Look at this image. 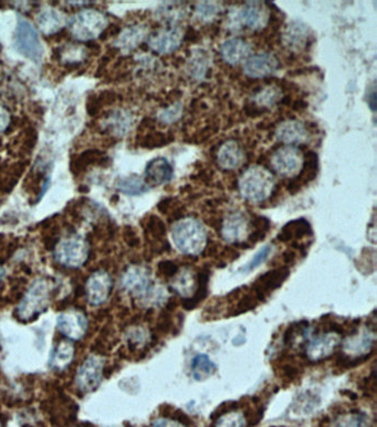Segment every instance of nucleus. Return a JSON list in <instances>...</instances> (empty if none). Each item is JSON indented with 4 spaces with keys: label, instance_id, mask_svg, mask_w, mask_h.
<instances>
[{
    "label": "nucleus",
    "instance_id": "1a4fd4ad",
    "mask_svg": "<svg viewBox=\"0 0 377 427\" xmlns=\"http://www.w3.org/2000/svg\"><path fill=\"white\" fill-rule=\"evenodd\" d=\"M303 155L301 151L293 145H288L273 153L271 166L281 176H293L301 171Z\"/></svg>",
    "mask_w": 377,
    "mask_h": 427
},
{
    "label": "nucleus",
    "instance_id": "49530a36",
    "mask_svg": "<svg viewBox=\"0 0 377 427\" xmlns=\"http://www.w3.org/2000/svg\"><path fill=\"white\" fill-rule=\"evenodd\" d=\"M152 427H185V425L178 422L176 420H170V418H158L153 423Z\"/></svg>",
    "mask_w": 377,
    "mask_h": 427
},
{
    "label": "nucleus",
    "instance_id": "4c0bfd02",
    "mask_svg": "<svg viewBox=\"0 0 377 427\" xmlns=\"http://www.w3.org/2000/svg\"><path fill=\"white\" fill-rule=\"evenodd\" d=\"M195 57L196 58H194V60L190 63V75H192V77L200 79V77L205 75L206 70H207L206 55H202V53H200V55H196Z\"/></svg>",
    "mask_w": 377,
    "mask_h": 427
},
{
    "label": "nucleus",
    "instance_id": "a878e982",
    "mask_svg": "<svg viewBox=\"0 0 377 427\" xmlns=\"http://www.w3.org/2000/svg\"><path fill=\"white\" fill-rule=\"evenodd\" d=\"M217 367L205 355H198L192 362V372L194 379L197 381L207 380L208 377L215 374Z\"/></svg>",
    "mask_w": 377,
    "mask_h": 427
},
{
    "label": "nucleus",
    "instance_id": "ea45409f",
    "mask_svg": "<svg viewBox=\"0 0 377 427\" xmlns=\"http://www.w3.org/2000/svg\"><path fill=\"white\" fill-rule=\"evenodd\" d=\"M333 427H366V423L360 415H345Z\"/></svg>",
    "mask_w": 377,
    "mask_h": 427
},
{
    "label": "nucleus",
    "instance_id": "4468645a",
    "mask_svg": "<svg viewBox=\"0 0 377 427\" xmlns=\"http://www.w3.org/2000/svg\"><path fill=\"white\" fill-rule=\"evenodd\" d=\"M339 343H340V337L337 333H329L317 335L307 345V357L315 362L325 360L332 355Z\"/></svg>",
    "mask_w": 377,
    "mask_h": 427
},
{
    "label": "nucleus",
    "instance_id": "f3484780",
    "mask_svg": "<svg viewBox=\"0 0 377 427\" xmlns=\"http://www.w3.org/2000/svg\"><path fill=\"white\" fill-rule=\"evenodd\" d=\"M319 171V158L315 152H307L303 158V164L301 171H300L299 176L293 178L288 185V190L291 194H295L299 192L301 186L305 185L307 183L312 182L317 175Z\"/></svg>",
    "mask_w": 377,
    "mask_h": 427
},
{
    "label": "nucleus",
    "instance_id": "6e6552de",
    "mask_svg": "<svg viewBox=\"0 0 377 427\" xmlns=\"http://www.w3.org/2000/svg\"><path fill=\"white\" fill-rule=\"evenodd\" d=\"M104 373V361L100 357L91 355L79 367L75 384L83 393H90L98 389Z\"/></svg>",
    "mask_w": 377,
    "mask_h": 427
},
{
    "label": "nucleus",
    "instance_id": "a211bd4d",
    "mask_svg": "<svg viewBox=\"0 0 377 427\" xmlns=\"http://www.w3.org/2000/svg\"><path fill=\"white\" fill-rule=\"evenodd\" d=\"M173 173L172 165L166 158H156L146 165L145 182L148 186L162 185L172 180Z\"/></svg>",
    "mask_w": 377,
    "mask_h": 427
},
{
    "label": "nucleus",
    "instance_id": "72a5a7b5",
    "mask_svg": "<svg viewBox=\"0 0 377 427\" xmlns=\"http://www.w3.org/2000/svg\"><path fill=\"white\" fill-rule=\"evenodd\" d=\"M101 158H102V153H101L100 151H87V152L82 153L80 156L75 158L72 165L73 170H75V172L84 171L85 168H88L89 165H92L93 163L100 160Z\"/></svg>",
    "mask_w": 377,
    "mask_h": 427
},
{
    "label": "nucleus",
    "instance_id": "c9c22d12",
    "mask_svg": "<svg viewBox=\"0 0 377 427\" xmlns=\"http://www.w3.org/2000/svg\"><path fill=\"white\" fill-rule=\"evenodd\" d=\"M182 113V105L180 102L172 104L168 108L164 109L162 112L158 114V119L162 122L166 123V124H170V123L176 122L180 120Z\"/></svg>",
    "mask_w": 377,
    "mask_h": 427
},
{
    "label": "nucleus",
    "instance_id": "aec40b11",
    "mask_svg": "<svg viewBox=\"0 0 377 427\" xmlns=\"http://www.w3.org/2000/svg\"><path fill=\"white\" fill-rule=\"evenodd\" d=\"M278 141L285 144H301L307 139V131L305 125L299 121H285L275 130Z\"/></svg>",
    "mask_w": 377,
    "mask_h": 427
},
{
    "label": "nucleus",
    "instance_id": "58836bf2",
    "mask_svg": "<svg viewBox=\"0 0 377 427\" xmlns=\"http://www.w3.org/2000/svg\"><path fill=\"white\" fill-rule=\"evenodd\" d=\"M84 57V47L80 45H67V50L62 53V61L65 63H75L82 61Z\"/></svg>",
    "mask_w": 377,
    "mask_h": 427
},
{
    "label": "nucleus",
    "instance_id": "f8f14e48",
    "mask_svg": "<svg viewBox=\"0 0 377 427\" xmlns=\"http://www.w3.org/2000/svg\"><path fill=\"white\" fill-rule=\"evenodd\" d=\"M287 267L277 268L260 276L253 285V293L259 301H263L273 290L278 289L289 277Z\"/></svg>",
    "mask_w": 377,
    "mask_h": 427
},
{
    "label": "nucleus",
    "instance_id": "7c9ffc66",
    "mask_svg": "<svg viewBox=\"0 0 377 427\" xmlns=\"http://www.w3.org/2000/svg\"><path fill=\"white\" fill-rule=\"evenodd\" d=\"M144 37V29L138 26L128 28L123 31L122 35L119 37V40L115 43L120 49L124 50H132Z\"/></svg>",
    "mask_w": 377,
    "mask_h": 427
},
{
    "label": "nucleus",
    "instance_id": "393cba45",
    "mask_svg": "<svg viewBox=\"0 0 377 427\" xmlns=\"http://www.w3.org/2000/svg\"><path fill=\"white\" fill-rule=\"evenodd\" d=\"M75 357V347L67 341H61L55 347V353L53 355L50 361V367L53 370L65 371Z\"/></svg>",
    "mask_w": 377,
    "mask_h": 427
},
{
    "label": "nucleus",
    "instance_id": "423d86ee",
    "mask_svg": "<svg viewBox=\"0 0 377 427\" xmlns=\"http://www.w3.org/2000/svg\"><path fill=\"white\" fill-rule=\"evenodd\" d=\"M55 259L60 265L80 268L89 258V244L79 235L67 236L55 246Z\"/></svg>",
    "mask_w": 377,
    "mask_h": 427
},
{
    "label": "nucleus",
    "instance_id": "473e14b6",
    "mask_svg": "<svg viewBox=\"0 0 377 427\" xmlns=\"http://www.w3.org/2000/svg\"><path fill=\"white\" fill-rule=\"evenodd\" d=\"M246 418L244 415L235 411L222 413L216 422L215 427H245Z\"/></svg>",
    "mask_w": 377,
    "mask_h": 427
},
{
    "label": "nucleus",
    "instance_id": "412c9836",
    "mask_svg": "<svg viewBox=\"0 0 377 427\" xmlns=\"http://www.w3.org/2000/svg\"><path fill=\"white\" fill-rule=\"evenodd\" d=\"M38 28L41 33L45 35H53V33L60 31L65 26V18L60 11H57L55 8L43 7L37 17H35Z\"/></svg>",
    "mask_w": 377,
    "mask_h": 427
},
{
    "label": "nucleus",
    "instance_id": "39448f33",
    "mask_svg": "<svg viewBox=\"0 0 377 427\" xmlns=\"http://www.w3.org/2000/svg\"><path fill=\"white\" fill-rule=\"evenodd\" d=\"M108 26V19L102 13L93 9L80 11L70 21L71 35L81 41L94 40L100 37Z\"/></svg>",
    "mask_w": 377,
    "mask_h": 427
},
{
    "label": "nucleus",
    "instance_id": "2f4dec72",
    "mask_svg": "<svg viewBox=\"0 0 377 427\" xmlns=\"http://www.w3.org/2000/svg\"><path fill=\"white\" fill-rule=\"evenodd\" d=\"M280 101H281V93L275 87L263 89L255 97L256 104L259 105L261 108L263 107V108H270Z\"/></svg>",
    "mask_w": 377,
    "mask_h": 427
},
{
    "label": "nucleus",
    "instance_id": "f257e3e1",
    "mask_svg": "<svg viewBox=\"0 0 377 427\" xmlns=\"http://www.w3.org/2000/svg\"><path fill=\"white\" fill-rule=\"evenodd\" d=\"M172 236L176 248L185 255H200L207 245L205 228L194 218H184L176 222L173 226Z\"/></svg>",
    "mask_w": 377,
    "mask_h": 427
},
{
    "label": "nucleus",
    "instance_id": "603ef678",
    "mask_svg": "<svg viewBox=\"0 0 377 427\" xmlns=\"http://www.w3.org/2000/svg\"><path fill=\"white\" fill-rule=\"evenodd\" d=\"M307 104H305V102H303V101H295V105H293V109H295V111H301L303 110V109L307 108Z\"/></svg>",
    "mask_w": 377,
    "mask_h": 427
},
{
    "label": "nucleus",
    "instance_id": "864d4df0",
    "mask_svg": "<svg viewBox=\"0 0 377 427\" xmlns=\"http://www.w3.org/2000/svg\"><path fill=\"white\" fill-rule=\"evenodd\" d=\"M4 276V269L3 267H0V280H1V278H3Z\"/></svg>",
    "mask_w": 377,
    "mask_h": 427
},
{
    "label": "nucleus",
    "instance_id": "b1692460",
    "mask_svg": "<svg viewBox=\"0 0 377 427\" xmlns=\"http://www.w3.org/2000/svg\"><path fill=\"white\" fill-rule=\"evenodd\" d=\"M309 235H312L310 224L305 218H300L285 224L277 238L280 242H285L293 239H301L305 236Z\"/></svg>",
    "mask_w": 377,
    "mask_h": 427
},
{
    "label": "nucleus",
    "instance_id": "c85d7f7f",
    "mask_svg": "<svg viewBox=\"0 0 377 427\" xmlns=\"http://www.w3.org/2000/svg\"><path fill=\"white\" fill-rule=\"evenodd\" d=\"M145 232L150 235L154 242H158V245L168 246V242L165 240L166 237V226L160 220V217L155 215L148 216L146 222H145Z\"/></svg>",
    "mask_w": 377,
    "mask_h": 427
},
{
    "label": "nucleus",
    "instance_id": "c03bdc74",
    "mask_svg": "<svg viewBox=\"0 0 377 427\" xmlns=\"http://www.w3.org/2000/svg\"><path fill=\"white\" fill-rule=\"evenodd\" d=\"M251 225L255 228V230H260V232H263L267 234L268 230L270 229V226H271V222L268 220L267 217H263V216H257L255 217V220L251 222Z\"/></svg>",
    "mask_w": 377,
    "mask_h": 427
},
{
    "label": "nucleus",
    "instance_id": "09e8293b",
    "mask_svg": "<svg viewBox=\"0 0 377 427\" xmlns=\"http://www.w3.org/2000/svg\"><path fill=\"white\" fill-rule=\"evenodd\" d=\"M124 237L126 242H128V245L131 247H136L140 244V240H138V236H136L132 228H128V230H125Z\"/></svg>",
    "mask_w": 377,
    "mask_h": 427
},
{
    "label": "nucleus",
    "instance_id": "0eeeda50",
    "mask_svg": "<svg viewBox=\"0 0 377 427\" xmlns=\"http://www.w3.org/2000/svg\"><path fill=\"white\" fill-rule=\"evenodd\" d=\"M122 287L126 291L140 298L143 301H156L160 299L162 293L156 295L155 289L153 287L150 273L146 268L132 266L123 274Z\"/></svg>",
    "mask_w": 377,
    "mask_h": 427
},
{
    "label": "nucleus",
    "instance_id": "7ed1b4c3",
    "mask_svg": "<svg viewBox=\"0 0 377 427\" xmlns=\"http://www.w3.org/2000/svg\"><path fill=\"white\" fill-rule=\"evenodd\" d=\"M53 283L45 278L35 280L21 305L18 306V318L23 323H33L41 313L47 311L53 293Z\"/></svg>",
    "mask_w": 377,
    "mask_h": 427
},
{
    "label": "nucleus",
    "instance_id": "de8ad7c7",
    "mask_svg": "<svg viewBox=\"0 0 377 427\" xmlns=\"http://www.w3.org/2000/svg\"><path fill=\"white\" fill-rule=\"evenodd\" d=\"M11 123V114L0 105V132H4Z\"/></svg>",
    "mask_w": 377,
    "mask_h": 427
},
{
    "label": "nucleus",
    "instance_id": "2eb2a0df",
    "mask_svg": "<svg viewBox=\"0 0 377 427\" xmlns=\"http://www.w3.org/2000/svg\"><path fill=\"white\" fill-rule=\"evenodd\" d=\"M278 67H279V61L275 55L269 53H263L248 58L244 71L248 77H265L275 73Z\"/></svg>",
    "mask_w": 377,
    "mask_h": 427
},
{
    "label": "nucleus",
    "instance_id": "8fccbe9b",
    "mask_svg": "<svg viewBox=\"0 0 377 427\" xmlns=\"http://www.w3.org/2000/svg\"><path fill=\"white\" fill-rule=\"evenodd\" d=\"M184 39L187 41H192V43H195V41L198 40V33L194 29V28L190 27L188 28L187 33H186L185 37Z\"/></svg>",
    "mask_w": 377,
    "mask_h": 427
},
{
    "label": "nucleus",
    "instance_id": "6ab92c4d",
    "mask_svg": "<svg viewBox=\"0 0 377 427\" xmlns=\"http://www.w3.org/2000/svg\"><path fill=\"white\" fill-rule=\"evenodd\" d=\"M238 21L251 31H259L265 27L268 21V13L261 3H248L238 13Z\"/></svg>",
    "mask_w": 377,
    "mask_h": 427
},
{
    "label": "nucleus",
    "instance_id": "79ce46f5",
    "mask_svg": "<svg viewBox=\"0 0 377 427\" xmlns=\"http://www.w3.org/2000/svg\"><path fill=\"white\" fill-rule=\"evenodd\" d=\"M158 271L165 277H174L177 274L178 266L170 260H163L158 264Z\"/></svg>",
    "mask_w": 377,
    "mask_h": 427
},
{
    "label": "nucleus",
    "instance_id": "e433bc0d",
    "mask_svg": "<svg viewBox=\"0 0 377 427\" xmlns=\"http://www.w3.org/2000/svg\"><path fill=\"white\" fill-rule=\"evenodd\" d=\"M259 303V300H258V298L256 297V295L253 291H251V293H246V295L238 301L235 315H240V313H247V311H250V310H253L257 307L258 303Z\"/></svg>",
    "mask_w": 377,
    "mask_h": 427
},
{
    "label": "nucleus",
    "instance_id": "cd10ccee",
    "mask_svg": "<svg viewBox=\"0 0 377 427\" xmlns=\"http://www.w3.org/2000/svg\"><path fill=\"white\" fill-rule=\"evenodd\" d=\"M116 188L125 195L130 196L142 195V194L150 190V186L146 184L145 180L138 175H131L122 178V180H119Z\"/></svg>",
    "mask_w": 377,
    "mask_h": 427
},
{
    "label": "nucleus",
    "instance_id": "a19ab883",
    "mask_svg": "<svg viewBox=\"0 0 377 427\" xmlns=\"http://www.w3.org/2000/svg\"><path fill=\"white\" fill-rule=\"evenodd\" d=\"M271 246H266L263 249H260L259 252L256 254L255 257L253 258V260L248 264L247 268H246V271H251V270L256 269V268L259 267L261 264L265 263L267 258L269 257L270 254H271Z\"/></svg>",
    "mask_w": 377,
    "mask_h": 427
},
{
    "label": "nucleus",
    "instance_id": "4be33fe9",
    "mask_svg": "<svg viewBox=\"0 0 377 427\" xmlns=\"http://www.w3.org/2000/svg\"><path fill=\"white\" fill-rule=\"evenodd\" d=\"M218 163L225 170H234L239 168L245 160V153L239 143L229 140L220 146L217 154Z\"/></svg>",
    "mask_w": 377,
    "mask_h": 427
},
{
    "label": "nucleus",
    "instance_id": "20e7f679",
    "mask_svg": "<svg viewBox=\"0 0 377 427\" xmlns=\"http://www.w3.org/2000/svg\"><path fill=\"white\" fill-rule=\"evenodd\" d=\"M13 45L18 53L35 63H40L45 55L43 43L35 26L26 18H18L13 38Z\"/></svg>",
    "mask_w": 377,
    "mask_h": 427
},
{
    "label": "nucleus",
    "instance_id": "3c124183",
    "mask_svg": "<svg viewBox=\"0 0 377 427\" xmlns=\"http://www.w3.org/2000/svg\"><path fill=\"white\" fill-rule=\"evenodd\" d=\"M283 259H285V261L287 264L293 263L295 259V252H291V250H287V252L283 254Z\"/></svg>",
    "mask_w": 377,
    "mask_h": 427
},
{
    "label": "nucleus",
    "instance_id": "ddd939ff",
    "mask_svg": "<svg viewBox=\"0 0 377 427\" xmlns=\"http://www.w3.org/2000/svg\"><path fill=\"white\" fill-rule=\"evenodd\" d=\"M182 35L178 28L155 31L148 38V45L152 50L160 55H168L175 51L182 43Z\"/></svg>",
    "mask_w": 377,
    "mask_h": 427
},
{
    "label": "nucleus",
    "instance_id": "dca6fc26",
    "mask_svg": "<svg viewBox=\"0 0 377 427\" xmlns=\"http://www.w3.org/2000/svg\"><path fill=\"white\" fill-rule=\"evenodd\" d=\"M249 232V222L243 212H233L226 217L222 225V236L226 242L239 244Z\"/></svg>",
    "mask_w": 377,
    "mask_h": 427
},
{
    "label": "nucleus",
    "instance_id": "9b49d317",
    "mask_svg": "<svg viewBox=\"0 0 377 427\" xmlns=\"http://www.w3.org/2000/svg\"><path fill=\"white\" fill-rule=\"evenodd\" d=\"M58 330L71 340H80L88 331L89 321L78 310H67L58 317Z\"/></svg>",
    "mask_w": 377,
    "mask_h": 427
},
{
    "label": "nucleus",
    "instance_id": "c756f323",
    "mask_svg": "<svg viewBox=\"0 0 377 427\" xmlns=\"http://www.w3.org/2000/svg\"><path fill=\"white\" fill-rule=\"evenodd\" d=\"M283 39L288 47L299 50L303 45H307V33L305 26L302 23H293L291 27L288 28Z\"/></svg>",
    "mask_w": 377,
    "mask_h": 427
},
{
    "label": "nucleus",
    "instance_id": "f03ea898",
    "mask_svg": "<svg viewBox=\"0 0 377 427\" xmlns=\"http://www.w3.org/2000/svg\"><path fill=\"white\" fill-rule=\"evenodd\" d=\"M275 178L263 166L248 168L239 180V190L245 200L260 202L267 200L275 190Z\"/></svg>",
    "mask_w": 377,
    "mask_h": 427
},
{
    "label": "nucleus",
    "instance_id": "a18cd8bd",
    "mask_svg": "<svg viewBox=\"0 0 377 427\" xmlns=\"http://www.w3.org/2000/svg\"><path fill=\"white\" fill-rule=\"evenodd\" d=\"M367 103H368L371 110L375 112L376 111V85H375V82H373L368 87V91H367Z\"/></svg>",
    "mask_w": 377,
    "mask_h": 427
},
{
    "label": "nucleus",
    "instance_id": "37998d69",
    "mask_svg": "<svg viewBox=\"0 0 377 427\" xmlns=\"http://www.w3.org/2000/svg\"><path fill=\"white\" fill-rule=\"evenodd\" d=\"M196 13L200 15V17L208 19V18L214 17L217 13V7L212 3H202L198 5Z\"/></svg>",
    "mask_w": 377,
    "mask_h": 427
},
{
    "label": "nucleus",
    "instance_id": "5701e85b",
    "mask_svg": "<svg viewBox=\"0 0 377 427\" xmlns=\"http://www.w3.org/2000/svg\"><path fill=\"white\" fill-rule=\"evenodd\" d=\"M251 53V45L241 38H233L222 43L220 53L226 63L229 65H237L244 59H247Z\"/></svg>",
    "mask_w": 377,
    "mask_h": 427
},
{
    "label": "nucleus",
    "instance_id": "bb28decb",
    "mask_svg": "<svg viewBox=\"0 0 377 427\" xmlns=\"http://www.w3.org/2000/svg\"><path fill=\"white\" fill-rule=\"evenodd\" d=\"M208 281H209V270L202 269L198 274L197 289L192 298L182 300V307L187 310L194 309L200 301L207 297Z\"/></svg>",
    "mask_w": 377,
    "mask_h": 427
},
{
    "label": "nucleus",
    "instance_id": "9d476101",
    "mask_svg": "<svg viewBox=\"0 0 377 427\" xmlns=\"http://www.w3.org/2000/svg\"><path fill=\"white\" fill-rule=\"evenodd\" d=\"M113 289L112 277L104 270L92 274L85 283V295L91 306L98 307L108 301Z\"/></svg>",
    "mask_w": 377,
    "mask_h": 427
},
{
    "label": "nucleus",
    "instance_id": "f704fd0d",
    "mask_svg": "<svg viewBox=\"0 0 377 427\" xmlns=\"http://www.w3.org/2000/svg\"><path fill=\"white\" fill-rule=\"evenodd\" d=\"M172 141L168 139V134L162 132H151L145 135L143 140L141 141V146L146 148H162Z\"/></svg>",
    "mask_w": 377,
    "mask_h": 427
}]
</instances>
